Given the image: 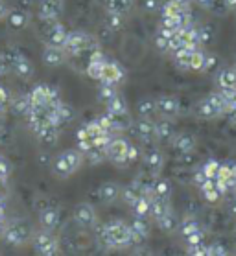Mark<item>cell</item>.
<instances>
[{
	"label": "cell",
	"mask_w": 236,
	"mask_h": 256,
	"mask_svg": "<svg viewBox=\"0 0 236 256\" xmlns=\"http://www.w3.org/2000/svg\"><path fill=\"white\" fill-rule=\"evenodd\" d=\"M96 238L105 250H126L135 247L131 225L124 220H109L98 225Z\"/></svg>",
	"instance_id": "cell-1"
},
{
	"label": "cell",
	"mask_w": 236,
	"mask_h": 256,
	"mask_svg": "<svg viewBox=\"0 0 236 256\" xmlns=\"http://www.w3.org/2000/svg\"><path fill=\"white\" fill-rule=\"evenodd\" d=\"M105 160L116 168H127L129 164L137 162L140 158V152L137 146H133L122 134H113L105 146Z\"/></svg>",
	"instance_id": "cell-2"
},
{
	"label": "cell",
	"mask_w": 236,
	"mask_h": 256,
	"mask_svg": "<svg viewBox=\"0 0 236 256\" xmlns=\"http://www.w3.org/2000/svg\"><path fill=\"white\" fill-rule=\"evenodd\" d=\"M111 136L113 134L100 124L98 118H94V120L83 124L78 129V133H76V144H78V150L81 153H87L91 152V150H96V148L105 150V146L111 140Z\"/></svg>",
	"instance_id": "cell-3"
},
{
	"label": "cell",
	"mask_w": 236,
	"mask_h": 256,
	"mask_svg": "<svg viewBox=\"0 0 236 256\" xmlns=\"http://www.w3.org/2000/svg\"><path fill=\"white\" fill-rule=\"evenodd\" d=\"M175 66L190 72H208L216 66V58L212 54L205 52L203 48H188L172 56Z\"/></svg>",
	"instance_id": "cell-4"
},
{
	"label": "cell",
	"mask_w": 236,
	"mask_h": 256,
	"mask_svg": "<svg viewBox=\"0 0 236 256\" xmlns=\"http://www.w3.org/2000/svg\"><path fill=\"white\" fill-rule=\"evenodd\" d=\"M229 109V98L219 90H214L203 100H199L194 107V114L199 120H218V118H225Z\"/></svg>",
	"instance_id": "cell-5"
},
{
	"label": "cell",
	"mask_w": 236,
	"mask_h": 256,
	"mask_svg": "<svg viewBox=\"0 0 236 256\" xmlns=\"http://www.w3.org/2000/svg\"><path fill=\"white\" fill-rule=\"evenodd\" d=\"M34 225L28 222V220H23V218H13V220H8L6 225H4V230H2V240L6 242L8 245L12 247H23L26 244H32V238H34Z\"/></svg>",
	"instance_id": "cell-6"
},
{
	"label": "cell",
	"mask_w": 236,
	"mask_h": 256,
	"mask_svg": "<svg viewBox=\"0 0 236 256\" xmlns=\"http://www.w3.org/2000/svg\"><path fill=\"white\" fill-rule=\"evenodd\" d=\"M85 164V155L78 150V148H72V150H65L59 155H56L52 162V174L58 177V179H69L74 174H78L81 170V166Z\"/></svg>",
	"instance_id": "cell-7"
},
{
	"label": "cell",
	"mask_w": 236,
	"mask_h": 256,
	"mask_svg": "<svg viewBox=\"0 0 236 256\" xmlns=\"http://www.w3.org/2000/svg\"><path fill=\"white\" fill-rule=\"evenodd\" d=\"M65 54L70 58H80L83 54H92L94 50H98V42L87 32L76 30V32H69L67 35V41L63 44Z\"/></svg>",
	"instance_id": "cell-8"
},
{
	"label": "cell",
	"mask_w": 236,
	"mask_h": 256,
	"mask_svg": "<svg viewBox=\"0 0 236 256\" xmlns=\"http://www.w3.org/2000/svg\"><path fill=\"white\" fill-rule=\"evenodd\" d=\"M179 234H181V238L184 240V244L188 245V249H196V247H201L205 245L207 242V234H205V227H203V223L194 218V216H186L183 218L181 222H179V227H177Z\"/></svg>",
	"instance_id": "cell-9"
},
{
	"label": "cell",
	"mask_w": 236,
	"mask_h": 256,
	"mask_svg": "<svg viewBox=\"0 0 236 256\" xmlns=\"http://www.w3.org/2000/svg\"><path fill=\"white\" fill-rule=\"evenodd\" d=\"M161 20H168V22L175 24L177 28H186L194 22L192 8L177 4L173 0H166L161 8Z\"/></svg>",
	"instance_id": "cell-10"
},
{
	"label": "cell",
	"mask_w": 236,
	"mask_h": 256,
	"mask_svg": "<svg viewBox=\"0 0 236 256\" xmlns=\"http://www.w3.org/2000/svg\"><path fill=\"white\" fill-rule=\"evenodd\" d=\"M32 247L37 256H59V250H61L58 236L48 230H41V228L35 230L32 238Z\"/></svg>",
	"instance_id": "cell-11"
},
{
	"label": "cell",
	"mask_w": 236,
	"mask_h": 256,
	"mask_svg": "<svg viewBox=\"0 0 236 256\" xmlns=\"http://www.w3.org/2000/svg\"><path fill=\"white\" fill-rule=\"evenodd\" d=\"M72 222L81 230H96L100 225V218L96 208H94V204L91 203L76 204L74 210H72Z\"/></svg>",
	"instance_id": "cell-12"
},
{
	"label": "cell",
	"mask_w": 236,
	"mask_h": 256,
	"mask_svg": "<svg viewBox=\"0 0 236 256\" xmlns=\"http://www.w3.org/2000/svg\"><path fill=\"white\" fill-rule=\"evenodd\" d=\"M30 96V104L32 107H50V105H56L61 102V96H59L58 88L50 87V85H35L32 90L28 92Z\"/></svg>",
	"instance_id": "cell-13"
},
{
	"label": "cell",
	"mask_w": 236,
	"mask_h": 256,
	"mask_svg": "<svg viewBox=\"0 0 236 256\" xmlns=\"http://www.w3.org/2000/svg\"><path fill=\"white\" fill-rule=\"evenodd\" d=\"M155 109H157V116L161 120H177L183 112V105H181V100L172 96V94H164V96H159L155 98Z\"/></svg>",
	"instance_id": "cell-14"
},
{
	"label": "cell",
	"mask_w": 236,
	"mask_h": 256,
	"mask_svg": "<svg viewBox=\"0 0 236 256\" xmlns=\"http://www.w3.org/2000/svg\"><path fill=\"white\" fill-rule=\"evenodd\" d=\"M8 61V66H10V72L15 74L21 80H30L34 76V64L24 54L17 52V50H10V52L4 54Z\"/></svg>",
	"instance_id": "cell-15"
},
{
	"label": "cell",
	"mask_w": 236,
	"mask_h": 256,
	"mask_svg": "<svg viewBox=\"0 0 236 256\" xmlns=\"http://www.w3.org/2000/svg\"><path fill=\"white\" fill-rule=\"evenodd\" d=\"M126 78H127L126 68H124L118 61L107 59V63L104 64L102 78H100L98 83H104V85H113V87H120L122 83L126 82Z\"/></svg>",
	"instance_id": "cell-16"
},
{
	"label": "cell",
	"mask_w": 236,
	"mask_h": 256,
	"mask_svg": "<svg viewBox=\"0 0 236 256\" xmlns=\"http://www.w3.org/2000/svg\"><path fill=\"white\" fill-rule=\"evenodd\" d=\"M37 222H39V228L41 230H48V232H54L61 227V223H63V216H61V210L58 206H43L39 210V218H37Z\"/></svg>",
	"instance_id": "cell-17"
},
{
	"label": "cell",
	"mask_w": 236,
	"mask_h": 256,
	"mask_svg": "<svg viewBox=\"0 0 236 256\" xmlns=\"http://www.w3.org/2000/svg\"><path fill=\"white\" fill-rule=\"evenodd\" d=\"M155 122L151 118H137L135 122H131L129 131L133 133L135 138H138L144 144H153L155 142Z\"/></svg>",
	"instance_id": "cell-18"
},
{
	"label": "cell",
	"mask_w": 236,
	"mask_h": 256,
	"mask_svg": "<svg viewBox=\"0 0 236 256\" xmlns=\"http://www.w3.org/2000/svg\"><path fill=\"white\" fill-rule=\"evenodd\" d=\"M140 158H142V164L148 174H151L153 177L161 174V170L164 168V153L155 148V146H150L146 148L144 153H140Z\"/></svg>",
	"instance_id": "cell-19"
},
{
	"label": "cell",
	"mask_w": 236,
	"mask_h": 256,
	"mask_svg": "<svg viewBox=\"0 0 236 256\" xmlns=\"http://www.w3.org/2000/svg\"><path fill=\"white\" fill-rule=\"evenodd\" d=\"M65 2L63 0H41L37 8L41 22H58L59 17L63 15Z\"/></svg>",
	"instance_id": "cell-20"
},
{
	"label": "cell",
	"mask_w": 236,
	"mask_h": 256,
	"mask_svg": "<svg viewBox=\"0 0 236 256\" xmlns=\"http://www.w3.org/2000/svg\"><path fill=\"white\" fill-rule=\"evenodd\" d=\"M146 194H148V180L137 179V180H131L127 186H122L120 199L131 208L133 204L137 203L140 198H144Z\"/></svg>",
	"instance_id": "cell-21"
},
{
	"label": "cell",
	"mask_w": 236,
	"mask_h": 256,
	"mask_svg": "<svg viewBox=\"0 0 236 256\" xmlns=\"http://www.w3.org/2000/svg\"><path fill=\"white\" fill-rule=\"evenodd\" d=\"M216 90L223 92L225 96H230V94L236 92V64L234 66H227V68H221L216 74Z\"/></svg>",
	"instance_id": "cell-22"
},
{
	"label": "cell",
	"mask_w": 236,
	"mask_h": 256,
	"mask_svg": "<svg viewBox=\"0 0 236 256\" xmlns=\"http://www.w3.org/2000/svg\"><path fill=\"white\" fill-rule=\"evenodd\" d=\"M45 24H46V30H45V34H43L45 44L63 48L65 41H67V35H69V30L65 28L59 20L58 22H45Z\"/></svg>",
	"instance_id": "cell-23"
},
{
	"label": "cell",
	"mask_w": 236,
	"mask_h": 256,
	"mask_svg": "<svg viewBox=\"0 0 236 256\" xmlns=\"http://www.w3.org/2000/svg\"><path fill=\"white\" fill-rule=\"evenodd\" d=\"M216 180L223 186L227 196L236 192V162L234 160H225V162H221L218 179Z\"/></svg>",
	"instance_id": "cell-24"
},
{
	"label": "cell",
	"mask_w": 236,
	"mask_h": 256,
	"mask_svg": "<svg viewBox=\"0 0 236 256\" xmlns=\"http://www.w3.org/2000/svg\"><path fill=\"white\" fill-rule=\"evenodd\" d=\"M170 146L173 148V152L181 155V157H188L192 153L196 152L197 148V140L196 136H192L188 133H175L173 140L170 142Z\"/></svg>",
	"instance_id": "cell-25"
},
{
	"label": "cell",
	"mask_w": 236,
	"mask_h": 256,
	"mask_svg": "<svg viewBox=\"0 0 236 256\" xmlns=\"http://www.w3.org/2000/svg\"><path fill=\"white\" fill-rule=\"evenodd\" d=\"M197 190L201 192L203 199L210 204L219 203V201L227 196V192L223 190V186H221L216 179H208V180H205V182H201V184L197 186Z\"/></svg>",
	"instance_id": "cell-26"
},
{
	"label": "cell",
	"mask_w": 236,
	"mask_h": 256,
	"mask_svg": "<svg viewBox=\"0 0 236 256\" xmlns=\"http://www.w3.org/2000/svg\"><path fill=\"white\" fill-rule=\"evenodd\" d=\"M107 56L104 52H100V50H94L92 54H89V61H87V76L94 80V82H100V78H102V70H104V64L107 63Z\"/></svg>",
	"instance_id": "cell-27"
},
{
	"label": "cell",
	"mask_w": 236,
	"mask_h": 256,
	"mask_svg": "<svg viewBox=\"0 0 236 256\" xmlns=\"http://www.w3.org/2000/svg\"><path fill=\"white\" fill-rule=\"evenodd\" d=\"M43 63L46 64V66H52V68H56V66H61V64H65L67 61H69V56L65 54V50L61 46H50V44H45V48H43Z\"/></svg>",
	"instance_id": "cell-28"
},
{
	"label": "cell",
	"mask_w": 236,
	"mask_h": 256,
	"mask_svg": "<svg viewBox=\"0 0 236 256\" xmlns=\"http://www.w3.org/2000/svg\"><path fill=\"white\" fill-rule=\"evenodd\" d=\"M148 194L151 199H170L172 198V184L157 175L148 180Z\"/></svg>",
	"instance_id": "cell-29"
},
{
	"label": "cell",
	"mask_w": 236,
	"mask_h": 256,
	"mask_svg": "<svg viewBox=\"0 0 236 256\" xmlns=\"http://www.w3.org/2000/svg\"><path fill=\"white\" fill-rule=\"evenodd\" d=\"M135 8V0H105V13L118 18H127Z\"/></svg>",
	"instance_id": "cell-30"
},
{
	"label": "cell",
	"mask_w": 236,
	"mask_h": 256,
	"mask_svg": "<svg viewBox=\"0 0 236 256\" xmlns=\"http://www.w3.org/2000/svg\"><path fill=\"white\" fill-rule=\"evenodd\" d=\"M122 194V186L115 180H107L102 186L98 188V201L102 204H111L120 199Z\"/></svg>",
	"instance_id": "cell-31"
},
{
	"label": "cell",
	"mask_w": 236,
	"mask_h": 256,
	"mask_svg": "<svg viewBox=\"0 0 236 256\" xmlns=\"http://www.w3.org/2000/svg\"><path fill=\"white\" fill-rule=\"evenodd\" d=\"M131 225V232L133 240H135V247L140 244H144L146 240L150 238V220H138V218H133V222H129Z\"/></svg>",
	"instance_id": "cell-32"
},
{
	"label": "cell",
	"mask_w": 236,
	"mask_h": 256,
	"mask_svg": "<svg viewBox=\"0 0 236 256\" xmlns=\"http://www.w3.org/2000/svg\"><path fill=\"white\" fill-rule=\"evenodd\" d=\"M175 128L170 120H157L155 122V140L157 142H164V144H170L175 136Z\"/></svg>",
	"instance_id": "cell-33"
},
{
	"label": "cell",
	"mask_w": 236,
	"mask_h": 256,
	"mask_svg": "<svg viewBox=\"0 0 236 256\" xmlns=\"http://www.w3.org/2000/svg\"><path fill=\"white\" fill-rule=\"evenodd\" d=\"M105 112H109L113 116L129 118V107H127L124 96H122V94H116L109 104H105Z\"/></svg>",
	"instance_id": "cell-34"
},
{
	"label": "cell",
	"mask_w": 236,
	"mask_h": 256,
	"mask_svg": "<svg viewBox=\"0 0 236 256\" xmlns=\"http://www.w3.org/2000/svg\"><path fill=\"white\" fill-rule=\"evenodd\" d=\"M153 223L161 228L162 232H175L179 227V220H177V216H175V212H170V214L162 216V218H159V220Z\"/></svg>",
	"instance_id": "cell-35"
},
{
	"label": "cell",
	"mask_w": 236,
	"mask_h": 256,
	"mask_svg": "<svg viewBox=\"0 0 236 256\" xmlns=\"http://www.w3.org/2000/svg\"><path fill=\"white\" fill-rule=\"evenodd\" d=\"M59 131H61V129H58V128H43V129H39V131H35L34 134L39 142H43V144H46V146H52L58 142Z\"/></svg>",
	"instance_id": "cell-36"
},
{
	"label": "cell",
	"mask_w": 236,
	"mask_h": 256,
	"mask_svg": "<svg viewBox=\"0 0 236 256\" xmlns=\"http://www.w3.org/2000/svg\"><path fill=\"white\" fill-rule=\"evenodd\" d=\"M219 166H221L219 160H216V158H208V160H205V162L197 168V172H199L205 179H218Z\"/></svg>",
	"instance_id": "cell-37"
},
{
	"label": "cell",
	"mask_w": 236,
	"mask_h": 256,
	"mask_svg": "<svg viewBox=\"0 0 236 256\" xmlns=\"http://www.w3.org/2000/svg\"><path fill=\"white\" fill-rule=\"evenodd\" d=\"M30 107H32V104H30V96L28 94H23V96H19V98L12 100V109L13 112H17V114H21V116H26L30 111Z\"/></svg>",
	"instance_id": "cell-38"
},
{
	"label": "cell",
	"mask_w": 236,
	"mask_h": 256,
	"mask_svg": "<svg viewBox=\"0 0 236 256\" xmlns=\"http://www.w3.org/2000/svg\"><path fill=\"white\" fill-rule=\"evenodd\" d=\"M138 118H153L157 116V109H155V100H142L140 104L137 105Z\"/></svg>",
	"instance_id": "cell-39"
},
{
	"label": "cell",
	"mask_w": 236,
	"mask_h": 256,
	"mask_svg": "<svg viewBox=\"0 0 236 256\" xmlns=\"http://www.w3.org/2000/svg\"><path fill=\"white\" fill-rule=\"evenodd\" d=\"M116 94H120L118 87H113V85H104V83H100V88H98V98L102 104H109L111 100L115 98Z\"/></svg>",
	"instance_id": "cell-40"
},
{
	"label": "cell",
	"mask_w": 236,
	"mask_h": 256,
	"mask_svg": "<svg viewBox=\"0 0 236 256\" xmlns=\"http://www.w3.org/2000/svg\"><path fill=\"white\" fill-rule=\"evenodd\" d=\"M12 107V94L4 85H0V114L6 112Z\"/></svg>",
	"instance_id": "cell-41"
},
{
	"label": "cell",
	"mask_w": 236,
	"mask_h": 256,
	"mask_svg": "<svg viewBox=\"0 0 236 256\" xmlns=\"http://www.w3.org/2000/svg\"><path fill=\"white\" fill-rule=\"evenodd\" d=\"M12 172H13L12 162H10L6 157H0V180H2V182H8Z\"/></svg>",
	"instance_id": "cell-42"
},
{
	"label": "cell",
	"mask_w": 236,
	"mask_h": 256,
	"mask_svg": "<svg viewBox=\"0 0 236 256\" xmlns=\"http://www.w3.org/2000/svg\"><path fill=\"white\" fill-rule=\"evenodd\" d=\"M8 20L12 22L13 28H23L24 24H26V20H28V17H26V13L15 12L12 15H8Z\"/></svg>",
	"instance_id": "cell-43"
},
{
	"label": "cell",
	"mask_w": 236,
	"mask_h": 256,
	"mask_svg": "<svg viewBox=\"0 0 236 256\" xmlns=\"http://www.w3.org/2000/svg\"><path fill=\"white\" fill-rule=\"evenodd\" d=\"M208 256H230L227 252L223 245H218V244H210L208 245Z\"/></svg>",
	"instance_id": "cell-44"
},
{
	"label": "cell",
	"mask_w": 236,
	"mask_h": 256,
	"mask_svg": "<svg viewBox=\"0 0 236 256\" xmlns=\"http://www.w3.org/2000/svg\"><path fill=\"white\" fill-rule=\"evenodd\" d=\"M216 0H192V6H197L201 10H212Z\"/></svg>",
	"instance_id": "cell-45"
},
{
	"label": "cell",
	"mask_w": 236,
	"mask_h": 256,
	"mask_svg": "<svg viewBox=\"0 0 236 256\" xmlns=\"http://www.w3.org/2000/svg\"><path fill=\"white\" fill-rule=\"evenodd\" d=\"M8 72H10V66H8L6 56H4V54H0V78L6 76Z\"/></svg>",
	"instance_id": "cell-46"
},
{
	"label": "cell",
	"mask_w": 236,
	"mask_h": 256,
	"mask_svg": "<svg viewBox=\"0 0 236 256\" xmlns=\"http://www.w3.org/2000/svg\"><path fill=\"white\" fill-rule=\"evenodd\" d=\"M10 140V131L6 129V126L0 122V144H6Z\"/></svg>",
	"instance_id": "cell-47"
},
{
	"label": "cell",
	"mask_w": 236,
	"mask_h": 256,
	"mask_svg": "<svg viewBox=\"0 0 236 256\" xmlns=\"http://www.w3.org/2000/svg\"><path fill=\"white\" fill-rule=\"evenodd\" d=\"M133 256H153V252L150 249H146V247H137L133 250Z\"/></svg>",
	"instance_id": "cell-48"
},
{
	"label": "cell",
	"mask_w": 236,
	"mask_h": 256,
	"mask_svg": "<svg viewBox=\"0 0 236 256\" xmlns=\"http://www.w3.org/2000/svg\"><path fill=\"white\" fill-rule=\"evenodd\" d=\"M8 15H10V13H8V8H6V4H4V2H2V0H0V20H2V18H6Z\"/></svg>",
	"instance_id": "cell-49"
},
{
	"label": "cell",
	"mask_w": 236,
	"mask_h": 256,
	"mask_svg": "<svg viewBox=\"0 0 236 256\" xmlns=\"http://www.w3.org/2000/svg\"><path fill=\"white\" fill-rule=\"evenodd\" d=\"M230 212H232V216L236 218V196L230 199Z\"/></svg>",
	"instance_id": "cell-50"
},
{
	"label": "cell",
	"mask_w": 236,
	"mask_h": 256,
	"mask_svg": "<svg viewBox=\"0 0 236 256\" xmlns=\"http://www.w3.org/2000/svg\"><path fill=\"white\" fill-rule=\"evenodd\" d=\"M173 2H177V4H183V6H190L192 8V0H173Z\"/></svg>",
	"instance_id": "cell-51"
},
{
	"label": "cell",
	"mask_w": 236,
	"mask_h": 256,
	"mask_svg": "<svg viewBox=\"0 0 236 256\" xmlns=\"http://www.w3.org/2000/svg\"><path fill=\"white\" fill-rule=\"evenodd\" d=\"M225 4H227L230 10H232V8H236V0H225Z\"/></svg>",
	"instance_id": "cell-52"
}]
</instances>
